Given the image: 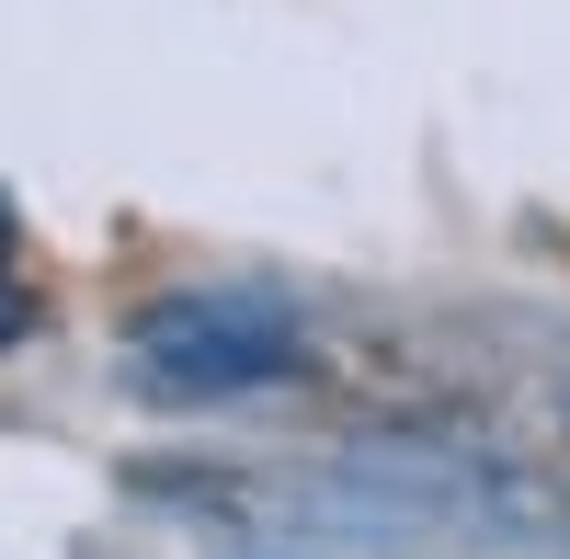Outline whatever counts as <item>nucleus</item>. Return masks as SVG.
Returning <instances> with one entry per match:
<instances>
[{
  "label": "nucleus",
  "instance_id": "f257e3e1",
  "mask_svg": "<svg viewBox=\"0 0 570 559\" xmlns=\"http://www.w3.org/2000/svg\"><path fill=\"white\" fill-rule=\"evenodd\" d=\"M126 365L137 389L160 400H228V389H274L308 365L297 308L263 297V286H171L126 320Z\"/></svg>",
  "mask_w": 570,
  "mask_h": 559
},
{
  "label": "nucleus",
  "instance_id": "f03ea898",
  "mask_svg": "<svg viewBox=\"0 0 570 559\" xmlns=\"http://www.w3.org/2000/svg\"><path fill=\"white\" fill-rule=\"evenodd\" d=\"M23 332V274H12V206H0V343Z\"/></svg>",
  "mask_w": 570,
  "mask_h": 559
}]
</instances>
